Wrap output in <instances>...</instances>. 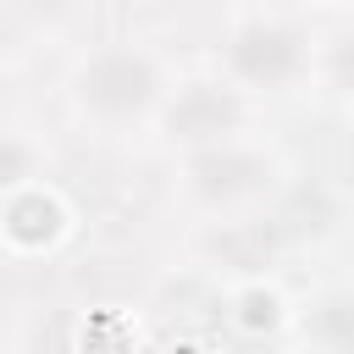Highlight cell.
<instances>
[{"mask_svg": "<svg viewBox=\"0 0 354 354\" xmlns=\"http://www.w3.org/2000/svg\"><path fill=\"white\" fill-rule=\"evenodd\" d=\"M238 122H243V100L232 83H216V77H194L166 100V138L188 144V149L227 144L238 133Z\"/></svg>", "mask_w": 354, "mask_h": 354, "instance_id": "cell-4", "label": "cell"}, {"mask_svg": "<svg viewBox=\"0 0 354 354\" xmlns=\"http://www.w3.org/2000/svg\"><path fill=\"white\" fill-rule=\"evenodd\" d=\"M11 11H22V17H61L72 0H6Z\"/></svg>", "mask_w": 354, "mask_h": 354, "instance_id": "cell-10", "label": "cell"}, {"mask_svg": "<svg viewBox=\"0 0 354 354\" xmlns=\"http://www.w3.org/2000/svg\"><path fill=\"white\" fill-rule=\"evenodd\" d=\"M188 194L210 210H238V205H254L277 188V160L260 155V149H243V144H210V149H194L188 155Z\"/></svg>", "mask_w": 354, "mask_h": 354, "instance_id": "cell-2", "label": "cell"}, {"mask_svg": "<svg viewBox=\"0 0 354 354\" xmlns=\"http://www.w3.org/2000/svg\"><path fill=\"white\" fill-rule=\"evenodd\" d=\"M33 177V149L17 133H0V194H17Z\"/></svg>", "mask_w": 354, "mask_h": 354, "instance_id": "cell-8", "label": "cell"}, {"mask_svg": "<svg viewBox=\"0 0 354 354\" xmlns=\"http://www.w3.org/2000/svg\"><path fill=\"white\" fill-rule=\"evenodd\" d=\"M72 100L105 122V127H127V122H144L149 111H160L166 100V83H160V66L149 50L138 44H111V50H94L77 77H72Z\"/></svg>", "mask_w": 354, "mask_h": 354, "instance_id": "cell-1", "label": "cell"}, {"mask_svg": "<svg viewBox=\"0 0 354 354\" xmlns=\"http://www.w3.org/2000/svg\"><path fill=\"white\" fill-rule=\"evenodd\" d=\"M326 72H332V83L354 88V33H337L326 44Z\"/></svg>", "mask_w": 354, "mask_h": 354, "instance_id": "cell-9", "label": "cell"}, {"mask_svg": "<svg viewBox=\"0 0 354 354\" xmlns=\"http://www.w3.org/2000/svg\"><path fill=\"white\" fill-rule=\"evenodd\" d=\"M304 332H310L326 354H354V288H326V293L310 304Z\"/></svg>", "mask_w": 354, "mask_h": 354, "instance_id": "cell-5", "label": "cell"}, {"mask_svg": "<svg viewBox=\"0 0 354 354\" xmlns=\"http://www.w3.org/2000/svg\"><path fill=\"white\" fill-rule=\"evenodd\" d=\"M216 249H221V254H227L232 266L254 271V266H266V260H271L277 238H271V227H227V232L216 238Z\"/></svg>", "mask_w": 354, "mask_h": 354, "instance_id": "cell-7", "label": "cell"}, {"mask_svg": "<svg viewBox=\"0 0 354 354\" xmlns=\"http://www.w3.org/2000/svg\"><path fill=\"white\" fill-rule=\"evenodd\" d=\"M227 72L243 88H288L304 72V33L277 17H249L227 33Z\"/></svg>", "mask_w": 354, "mask_h": 354, "instance_id": "cell-3", "label": "cell"}, {"mask_svg": "<svg viewBox=\"0 0 354 354\" xmlns=\"http://www.w3.org/2000/svg\"><path fill=\"white\" fill-rule=\"evenodd\" d=\"M6 232L17 238V243H28V249H39V243H50L55 232H61V205L50 199V194H6Z\"/></svg>", "mask_w": 354, "mask_h": 354, "instance_id": "cell-6", "label": "cell"}]
</instances>
